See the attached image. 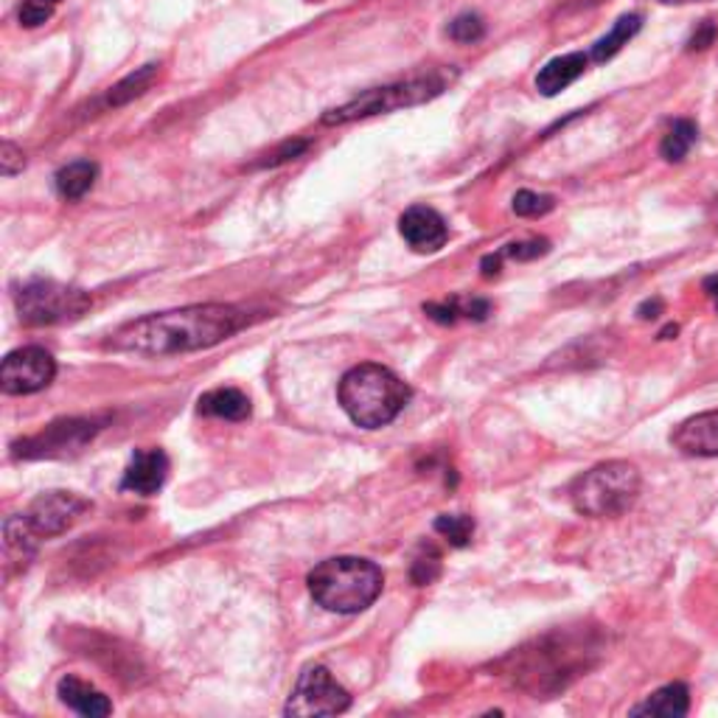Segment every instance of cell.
Instances as JSON below:
<instances>
[{"mask_svg": "<svg viewBox=\"0 0 718 718\" xmlns=\"http://www.w3.org/2000/svg\"><path fill=\"white\" fill-rule=\"evenodd\" d=\"M643 489L637 466L628 460H606L579 475L570 486V502L581 517L615 520L632 511Z\"/></svg>", "mask_w": 718, "mask_h": 718, "instance_id": "cell-4", "label": "cell"}, {"mask_svg": "<svg viewBox=\"0 0 718 718\" xmlns=\"http://www.w3.org/2000/svg\"><path fill=\"white\" fill-rule=\"evenodd\" d=\"M438 573H441V559H438V555H433V559H418L416 568H413V581H416L418 586H424Z\"/></svg>", "mask_w": 718, "mask_h": 718, "instance_id": "cell-29", "label": "cell"}, {"mask_svg": "<svg viewBox=\"0 0 718 718\" xmlns=\"http://www.w3.org/2000/svg\"><path fill=\"white\" fill-rule=\"evenodd\" d=\"M98 166L93 160H73L62 166L54 177V186L62 199H82L93 186H96Z\"/></svg>", "mask_w": 718, "mask_h": 718, "instance_id": "cell-18", "label": "cell"}, {"mask_svg": "<svg viewBox=\"0 0 718 718\" xmlns=\"http://www.w3.org/2000/svg\"><path fill=\"white\" fill-rule=\"evenodd\" d=\"M586 65H590V56L581 54V51L555 56V60H550L548 65L537 73V91L542 93V96H555V93L568 91L575 79L584 76Z\"/></svg>", "mask_w": 718, "mask_h": 718, "instance_id": "cell-15", "label": "cell"}, {"mask_svg": "<svg viewBox=\"0 0 718 718\" xmlns=\"http://www.w3.org/2000/svg\"><path fill=\"white\" fill-rule=\"evenodd\" d=\"M705 292H707V298H710L712 301V306H716V314H718V275H710V278H705Z\"/></svg>", "mask_w": 718, "mask_h": 718, "instance_id": "cell-32", "label": "cell"}, {"mask_svg": "<svg viewBox=\"0 0 718 718\" xmlns=\"http://www.w3.org/2000/svg\"><path fill=\"white\" fill-rule=\"evenodd\" d=\"M690 710V690L683 683H670L665 688L654 690L643 705L632 707V716H665V718H679L688 716Z\"/></svg>", "mask_w": 718, "mask_h": 718, "instance_id": "cell-17", "label": "cell"}, {"mask_svg": "<svg viewBox=\"0 0 718 718\" xmlns=\"http://www.w3.org/2000/svg\"><path fill=\"white\" fill-rule=\"evenodd\" d=\"M696 138H699V127H696L694 122H688V118H679V122L670 124V129L665 133L663 144H659V155H663V160H668V164H683L685 157H688V152L694 149Z\"/></svg>", "mask_w": 718, "mask_h": 718, "instance_id": "cell-20", "label": "cell"}, {"mask_svg": "<svg viewBox=\"0 0 718 718\" xmlns=\"http://www.w3.org/2000/svg\"><path fill=\"white\" fill-rule=\"evenodd\" d=\"M351 707V696L323 665L306 668L287 699V716H337Z\"/></svg>", "mask_w": 718, "mask_h": 718, "instance_id": "cell-7", "label": "cell"}, {"mask_svg": "<svg viewBox=\"0 0 718 718\" xmlns=\"http://www.w3.org/2000/svg\"><path fill=\"white\" fill-rule=\"evenodd\" d=\"M306 141H290V144H284L278 152H272L270 157H267L264 164L261 166H278V164H287V160H292V157H298L301 152H306Z\"/></svg>", "mask_w": 718, "mask_h": 718, "instance_id": "cell-30", "label": "cell"}, {"mask_svg": "<svg viewBox=\"0 0 718 718\" xmlns=\"http://www.w3.org/2000/svg\"><path fill=\"white\" fill-rule=\"evenodd\" d=\"M670 444L688 458H718V410L685 418L670 433Z\"/></svg>", "mask_w": 718, "mask_h": 718, "instance_id": "cell-12", "label": "cell"}, {"mask_svg": "<svg viewBox=\"0 0 718 718\" xmlns=\"http://www.w3.org/2000/svg\"><path fill=\"white\" fill-rule=\"evenodd\" d=\"M199 413L211 418H225V422H244L250 416V398L236 387H217L199 396Z\"/></svg>", "mask_w": 718, "mask_h": 718, "instance_id": "cell-16", "label": "cell"}, {"mask_svg": "<svg viewBox=\"0 0 718 718\" xmlns=\"http://www.w3.org/2000/svg\"><path fill=\"white\" fill-rule=\"evenodd\" d=\"M716 37H718V25L712 23V20H705V23L696 25V31H694V34H690L688 51H705V49H710V45L716 43Z\"/></svg>", "mask_w": 718, "mask_h": 718, "instance_id": "cell-28", "label": "cell"}, {"mask_svg": "<svg viewBox=\"0 0 718 718\" xmlns=\"http://www.w3.org/2000/svg\"><path fill=\"white\" fill-rule=\"evenodd\" d=\"M659 312H663V301H659V298H654V301H646L641 309H637V314H641L643 321H652V318H657Z\"/></svg>", "mask_w": 718, "mask_h": 718, "instance_id": "cell-31", "label": "cell"}, {"mask_svg": "<svg viewBox=\"0 0 718 718\" xmlns=\"http://www.w3.org/2000/svg\"><path fill=\"white\" fill-rule=\"evenodd\" d=\"M62 0H23L20 3V25H25V29H37V25L49 23L51 14L56 12V7H60Z\"/></svg>", "mask_w": 718, "mask_h": 718, "instance_id": "cell-25", "label": "cell"}, {"mask_svg": "<svg viewBox=\"0 0 718 718\" xmlns=\"http://www.w3.org/2000/svg\"><path fill=\"white\" fill-rule=\"evenodd\" d=\"M444 91H447V79H444L441 73L407 79V82H396V85L371 87V91L360 93V96L351 98V102L329 110V113L323 115V124H326V127H343V124L363 122V118H371V115H385L405 107H418V104L433 102L435 96H441Z\"/></svg>", "mask_w": 718, "mask_h": 718, "instance_id": "cell-5", "label": "cell"}, {"mask_svg": "<svg viewBox=\"0 0 718 718\" xmlns=\"http://www.w3.org/2000/svg\"><path fill=\"white\" fill-rule=\"evenodd\" d=\"M309 592L323 610L337 615H356L365 612L385 586V573L379 564L356 555H337L326 559L309 573Z\"/></svg>", "mask_w": 718, "mask_h": 718, "instance_id": "cell-3", "label": "cell"}, {"mask_svg": "<svg viewBox=\"0 0 718 718\" xmlns=\"http://www.w3.org/2000/svg\"><path fill=\"white\" fill-rule=\"evenodd\" d=\"M676 332H679V326H668V329H663V332H659V337L670 340V334H676Z\"/></svg>", "mask_w": 718, "mask_h": 718, "instance_id": "cell-33", "label": "cell"}, {"mask_svg": "<svg viewBox=\"0 0 718 718\" xmlns=\"http://www.w3.org/2000/svg\"><path fill=\"white\" fill-rule=\"evenodd\" d=\"M23 166H25L23 149H18L12 141H3V146H0V171H3V177L18 175V171H23Z\"/></svg>", "mask_w": 718, "mask_h": 718, "instance_id": "cell-27", "label": "cell"}, {"mask_svg": "<svg viewBox=\"0 0 718 718\" xmlns=\"http://www.w3.org/2000/svg\"><path fill=\"white\" fill-rule=\"evenodd\" d=\"M398 233L416 253H438L447 244L449 228L444 217L429 206H413L398 219Z\"/></svg>", "mask_w": 718, "mask_h": 718, "instance_id": "cell-11", "label": "cell"}, {"mask_svg": "<svg viewBox=\"0 0 718 718\" xmlns=\"http://www.w3.org/2000/svg\"><path fill=\"white\" fill-rule=\"evenodd\" d=\"M250 323L248 312L230 303H199V306L171 309L146 314L127 323L110 337V348L133 351L146 356H171L188 351L214 348Z\"/></svg>", "mask_w": 718, "mask_h": 718, "instance_id": "cell-1", "label": "cell"}, {"mask_svg": "<svg viewBox=\"0 0 718 718\" xmlns=\"http://www.w3.org/2000/svg\"><path fill=\"white\" fill-rule=\"evenodd\" d=\"M550 253L548 239H528V242H511L500 250L502 259H517V261H533L539 256Z\"/></svg>", "mask_w": 718, "mask_h": 718, "instance_id": "cell-26", "label": "cell"}, {"mask_svg": "<svg viewBox=\"0 0 718 718\" xmlns=\"http://www.w3.org/2000/svg\"><path fill=\"white\" fill-rule=\"evenodd\" d=\"M14 303H18V314L25 326H54V323L82 318L91 309L93 298L76 287L34 278V281L20 287Z\"/></svg>", "mask_w": 718, "mask_h": 718, "instance_id": "cell-6", "label": "cell"}, {"mask_svg": "<svg viewBox=\"0 0 718 718\" xmlns=\"http://www.w3.org/2000/svg\"><path fill=\"white\" fill-rule=\"evenodd\" d=\"M513 214L517 217H544V214H550L555 208V197H550V194H539V191H528V188H522V191L513 194V202H511Z\"/></svg>", "mask_w": 718, "mask_h": 718, "instance_id": "cell-23", "label": "cell"}, {"mask_svg": "<svg viewBox=\"0 0 718 718\" xmlns=\"http://www.w3.org/2000/svg\"><path fill=\"white\" fill-rule=\"evenodd\" d=\"M641 29H643L641 14H623V18L612 25L610 34H604L595 45H592L590 60H595V62L612 60V56H615L623 45H628V40H632V37L637 34Z\"/></svg>", "mask_w": 718, "mask_h": 718, "instance_id": "cell-19", "label": "cell"}, {"mask_svg": "<svg viewBox=\"0 0 718 718\" xmlns=\"http://www.w3.org/2000/svg\"><path fill=\"white\" fill-rule=\"evenodd\" d=\"M447 31H449V37H452L455 43L475 45L486 37V23H483V18H480V14L464 12V14H458V18L452 20V23H449Z\"/></svg>", "mask_w": 718, "mask_h": 718, "instance_id": "cell-24", "label": "cell"}, {"mask_svg": "<svg viewBox=\"0 0 718 718\" xmlns=\"http://www.w3.org/2000/svg\"><path fill=\"white\" fill-rule=\"evenodd\" d=\"M56 363L54 356L40 345H25L12 351L0 365V387L9 396H29L40 393L54 382Z\"/></svg>", "mask_w": 718, "mask_h": 718, "instance_id": "cell-8", "label": "cell"}, {"mask_svg": "<svg viewBox=\"0 0 718 718\" xmlns=\"http://www.w3.org/2000/svg\"><path fill=\"white\" fill-rule=\"evenodd\" d=\"M435 531L447 537L455 548H466L471 542V533H475V520L466 513H444L435 520Z\"/></svg>", "mask_w": 718, "mask_h": 718, "instance_id": "cell-22", "label": "cell"}, {"mask_svg": "<svg viewBox=\"0 0 718 718\" xmlns=\"http://www.w3.org/2000/svg\"><path fill=\"white\" fill-rule=\"evenodd\" d=\"M155 76H157L155 62L138 67V71L129 73V76L124 79V82H118L115 87H110L104 104H107V107H122V104H127V102H133V98L144 96V93L152 87V82H155Z\"/></svg>", "mask_w": 718, "mask_h": 718, "instance_id": "cell-21", "label": "cell"}, {"mask_svg": "<svg viewBox=\"0 0 718 718\" xmlns=\"http://www.w3.org/2000/svg\"><path fill=\"white\" fill-rule=\"evenodd\" d=\"M87 511V502L71 491H49L31 502L25 520L40 539L60 537Z\"/></svg>", "mask_w": 718, "mask_h": 718, "instance_id": "cell-10", "label": "cell"}, {"mask_svg": "<svg viewBox=\"0 0 718 718\" xmlns=\"http://www.w3.org/2000/svg\"><path fill=\"white\" fill-rule=\"evenodd\" d=\"M413 391L405 379H398L391 368L376 363H363L351 368L340 379L337 398L354 424L365 429H379L405 410Z\"/></svg>", "mask_w": 718, "mask_h": 718, "instance_id": "cell-2", "label": "cell"}, {"mask_svg": "<svg viewBox=\"0 0 718 718\" xmlns=\"http://www.w3.org/2000/svg\"><path fill=\"white\" fill-rule=\"evenodd\" d=\"M166 475H169V458H166L164 449H135L133 460L124 471L122 489L152 497L164 489Z\"/></svg>", "mask_w": 718, "mask_h": 718, "instance_id": "cell-13", "label": "cell"}, {"mask_svg": "<svg viewBox=\"0 0 718 718\" xmlns=\"http://www.w3.org/2000/svg\"><path fill=\"white\" fill-rule=\"evenodd\" d=\"M96 433V422H87V418H67V422L51 424V427H45L43 433L34 435V438H25L23 444H18V452L14 455H20V458H60V455L79 452Z\"/></svg>", "mask_w": 718, "mask_h": 718, "instance_id": "cell-9", "label": "cell"}, {"mask_svg": "<svg viewBox=\"0 0 718 718\" xmlns=\"http://www.w3.org/2000/svg\"><path fill=\"white\" fill-rule=\"evenodd\" d=\"M56 694H60V701L65 707H71L73 712L87 718H102L113 712V701L96 690L93 685L82 683L76 676H62L60 685H56Z\"/></svg>", "mask_w": 718, "mask_h": 718, "instance_id": "cell-14", "label": "cell"}]
</instances>
